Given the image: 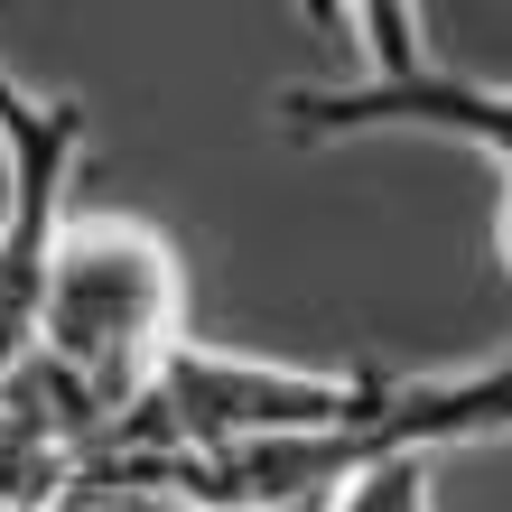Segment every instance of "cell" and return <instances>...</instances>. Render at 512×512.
I'll return each instance as SVG.
<instances>
[{"label": "cell", "instance_id": "2", "mask_svg": "<svg viewBox=\"0 0 512 512\" xmlns=\"http://www.w3.org/2000/svg\"><path fill=\"white\" fill-rule=\"evenodd\" d=\"M94 149V112L0 66V373L38 354L47 270L75 224V177Z\"/></svg>", "mask_w": 512, "mask_h": 512}, {"label": "cell", "instance_id": "5", "mask_svg": "<svg viewBox=\"0 0 512 512\" xmlns=\"http://www.w3.org/2000/svg\"><path fill=\"white\" fill-rule=\"evenodd\" d=\"M326 512H438V485H429V457H373L354 485H336Z\"/></svg>", "mask_w": 512, "mask_h": 512}, {"label": "cell", "instance_id": "4", "mask_svg": "<svg viewBox=\"0 0 512 512\" xmlns=\"http://www.w3.org/2000/svg\"><path fill=\"white\" fill-rule=\"evenodd\" d=\"M308 19H336L364 66L354 75H410L429 66V38H419V0H308Z\"/></svg>", "mask_w": 512, "mask_h": 512}, {"label": "cell", "instance_id": "7", "mask_svg": "<svg viewBox=\"0 0 512 512\" xmlns=\"http://www.w3.org/2000/svg\"><path fill=\"white\" fill-rule=\"evenodd\" d=\"M503 382H512V354H503ZM503 419H512V391H503Z\"/></svg>", "mask_w": 512, "mask_h": 512}, {"label": "cell", "instance_id": "1", "mask_svg": "<svg viewBox=\"0 0 512 512\" xmlns=\"http://www.w3.org/2000/svg\"><path fill=\"white\" fill-rule=\"evenodd\" d=\"M177 345H187V270L168 233L140 215H75L47 270L38 364H56L112 429Z\"/></svg>", "mask_w": 512, "mask_h": 512}, {"label": "cell", "instance_id": "3", "mask_svg": "<svg viewBox=\"0 0 512 512\" xmlns=\"http://www.w3.org/2000/svg\"><path fill=\"white\" fill-rule=\"evenodd\" d=\"M289 140H354V131H438L475 140L512 177V84H485L466 66H410V75H336V84H289L280 94Z\"/></svg>", "mask_w": 512, "mask_h": 512}, {"label": "cell", "instance_id": "6", "mask_svg": "<svg viewBox=\"0 0 512 512\" xmlns=\"http://www.w3.org/2000/svg\"><path fill=\"white\" fill-rule=\"evenodd\" d=\"M494 252H503V270H512V187H503V215H494Z\"/></svg>", "mask_w": 512, "mask_h": 512}]
</instances>
